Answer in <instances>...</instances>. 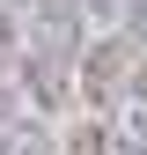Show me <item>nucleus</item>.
<instances>
[]
</instances>
